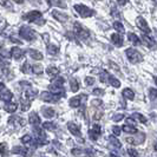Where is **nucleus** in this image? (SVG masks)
<instances>
[{
  "label": "nucleus",
  "mask_w": 157,
  "mask_h": 157,
  "mask_svg": "<svg viewBox=\"0 0 157 157\" xmlns=\"http://www.w3.org/2000/svg\"><path fill=\"white\" fill-rule=\"evenodd\" d=\"M12 1H14L17 4H23L24 2V0H12Z\"/></svg>",
  "instance_id": "obj_55"
},
{
  "label": "nucleus",
  "mask_w": 157,
  "mask_h": 157,
  "mask_svg": "<svg viewBox=\"0 0 157 157\" xmlns=\"http://www.w3.org/2000/svg\"><path fill=\"white\" fill-rule=\"evenodd\" d=\"M33 134L36 135V138L41 143L46 142V134H45V129H43V126L33 125Z\"/></svg>",
  "instance_id": "obj_7"
},
{
  "label": "nucleus",
  "mask_w": 157,
  "mask_h": 157,
  "mask_svg": "<svg viewBox=\"0 0 157 157\" xmlns=\"http://www.w3.org/2000/svg\"><path fill=\"white\" fill-rule=\"evenodd\" d=\"M46 73L47 76H50L51 78H55L59 75V70L56 67V66H48L46 69Z\"/></svg>",
  "instance_id": "obj_28"
},
{
  "label": "nucleus",
  "mask_w": 157,
  "mask_h": 157,
  "mask_svg": "<svg viewBox=\"0 0 157 157\" xmlns=\"http://www.w3.org/2000/svg\"><path fill=\"white\" fill-rule=\"evenodd\" d=\"M75 33H76V36H77L78 38H80V39H83V40L87 39V38L90 37L89 30H86L85 27H83L79 23H75Z\"/></svg>",
  "instance_id": "obj_5"
},
{
  "label": "nucleus",
  "mask_w": 157,
  "mask_h": 157,
  "mask_svg": "<svg viewBox=\"0 0 157 157\" xmlns=\"http://www.w3.org/2000/svg\"><path fill=\"white\" fill-rule=\"evenodd\" d=\"M108 76H109V73L106 72V71H103L102 73H101V82H103V83H105L106 80H108Z\"/></svg>",
  "instance_id": "obj_43"
},
{
  "label": "nucleus",
  "mask_w": 157,
  "mask_h": 157,
  "mask_svg": "<svg viewBox=\"0 0 157 157\" xmlns=\"http://www.w3.org/2000/svg\"><path fill=\"white\" fill-rule=\"evenodd\" d=\"M0 6L6 7V8H8V10H11V11H13V5L11 4L10 0H0Z\"/></svg>",
  "instance_id": "obj_36"
},
{
  "label": "nucleus",
  "mask_w": 157,
  "mask_h": 157,
  "mask_svg": "<svg viewBox=\"0 0 157 157\" xmlns=\"http://www.w3.org/2000/svg\"><path fill=\"white\" fill-rule=\"evenodd\" d=\"M46 2L50 6H56V7H66V4L64 2L63 0H46Z\"/></svg>",
  "instance_id": "obj_25"
},
{
  "label": "nucleus",
  "mask_w": 157,
  "mask_h": 157,
  "mask_svg": "<svg viewBox=\"0 0 157 157\" xmlns=\"http://www.w3.org/2000/svg\"><path fill=\"white\" fill-rule=\"evenodd\" d=\"M27 55L30 56L32 59H34V60H41L44 58V56H43V53L40 51L33 50V48H29L27 50Z\"/></svg>",
  "instance_id": "obj_20"
},
{
  "label": "nucleus",
  "mask_w": 157,
  "mask_h": 157,
  "mask_svg": "<svg viewBox=\"0 0 157 157\" xmlns=\"http://www.w3.org/2000/svg\"><path fill=\"white\" fill-rule=\"evenodd\" d=\"M29 123H30L32 126L40 125V124H41V119H40L39 115H38L37 112H31V113L29 115Z\"/></svg>",
  "instance_id": "obj_17"
},
{
  "label": "nucleus",
  "mask_w": 157,
  "mask_h": 157,
  "mask_svg": "<svg viewBox=\"0 0 157 157\" xmlns=\"http://www.w3.org/2000/svg\"><path fill=\"white\" fill-rule=\"evenodd\" d=\"M30 69H31V65L27 63V62H25V63H24V65L21 66V70H23L24 73H27Z\"/></svg>",
  "instance_id": "obj_44"
},
{
  "label": "nucleus",
  "mask_w": 157,
  "mask_h": 157,
  "mask_svg": "<svg viewBox=\"0 0 157 157\" xmlns=\"http://www.w3.org/2000/svg\"><path fill=\"white\" fill-rule=\"evenodd\" d=\"M155 83H156V85H157V77H155Z\"/></svg>",
  "instance_id": "obj_57"
},
{
  "label": "nucleus",
  "mask_w": 157,
  "mask_h": 157,
  "mask_svg": "<svg viewBox=\"0 0 157 157\" xmlns=\"http://www.w3.org/2000/svg\"><path fill=\"white\" fill-rule=\"evenodd\" d=\"M46 50H47V53L51 56H56L58 52H59V47L57 46V45H55V44H50V45H47Z\"/></svg>",
  "instance_id": "obj_30"
},
{
  "label": "nucleus",
  "mask_w": 157,
  "mask_h": 157,
  "mask_svg": "<svg viewBox=\"0 0 157 157\" xmlns=\"http://www.w3.org/2000/svg\"><path fill=\"white\" fill-rule=\"evenodd\" d=\"M10 55H11V58H13L14 60H21L25 57V51H24L23 48H20V47L14 46L11 48Z\"/></svg>",
  "instance_id": "obj_10"
},
{
  "label": "nucleus",
  "mask_w": 157,
  "mask_h": 157,
  "mask_svg": "<svg viewBox=\"0 0 157 157\" xmlns=\"http://www.w3.org/2000/svg\"><path fill=\"white\" fill-rule=\"evenodd\" d=\"M52 17L55 18L56 20H58V21H60V23H66L67 20H69V16L67 14H65L63 12H60V11H52Z\"/></svg>",
  "instance_id": "obj_14"
},
{
  "label": "nucleus",
  "mask_w": 157,
  "mask_h": 157,
  "mask_svg": "<svg viewBox=\"0 0 157 157\" xmlns=\"http://www.w3.org/2000/svg\"><path fill=\"white\" fill-rule=\"evenodd\" d=\"M122 131H124L126 134H137V129L135 125L131 124H125V125L122 126Z\"/></svg>",
  "instance_id": "obj_29"
},
{
  "label": "nucleus",
  "mask_w": 157,
  "mask_h": 157,
  "mask_svg": "<svg viewBox=\"0 0 157 157\" xmlns=\"http://www.w3.org/2000/svg\"><path fill=\"white\" fill-rule=\"evenodd\" d=\"M4 109L6 112L8 113H14L17 110H18V104L16 103H12V102H8L5 104V106H4Z\"/></svg>",
  "instance_id": "obj_21"
},
{
  "label": "nucleus",
  "mask_w": 157,
  "mask_h": 157,
  "mask_svg": "<svg viewBox=\"0 0 157 157\" xmlns=\"http://www.w3.org/2000/svg\"><path fill=\"white\" fill-rule=\"evenodd\" d=\"M126 1H128V0H117V2L121 5V6H124V5L126 4Z\"/></svg>",
  "instance_id": "obj_51"
},
{
  "label": "nucleus",
  "mask_w": 157,
  "mask_h": 157,
  "mask_svg": "<svg viewBox=\"0 0 157 157\" xmlns=\"http://www.w3.org/2000/svg\"><path fill=\"white\" fill-rule=\"evenodd\" d=\"M136 25H137V27H138L143 33H145V34H149L150 31H151L149 29V26H148V24H147V21H145V19L142 18V17H137V18H136Z\"/></svg>",
  "instance_id": "obj_11"
},
{
  "label": "nucleus",
  "mask_w": 157,
  "mask_h": 157,
  "mask_svg": "<svg viewBox=\"0 0 157 157\" xmlns=\"http://www.w3.org/2000/svg\"><path fill=\"white\" fill-rule=\"evenodd\" d=\"M102 104V101L101 99H96V101H92V105H101Z\"/></svg>",
  "instance_id": "obj_50"
},
{
  "label": "nucleus",
  "mask_w": 157,
  "mask_h": 157,
  "mask_svg": "<svg viewBox=\"0 0 157 157\" xmlns=\"http://www.w3.org/2000/svg\"><path fill=\"white\" fill-rule=\"evenodd\" d=\"M112 132H113L115 136H119L121 132H122V128H121V126H117V125L112 126Z\"/></svg>",
  "instance_id": "obj_40"
},
{
  "label": "nucleus",
  "mask_w": 157,
  "mask_h": 157,
  "mask_svg": "<svg viewBox=\"0 0 157 157\" xmlns=\"http://www.w3.org/2000/svg\"><path fill=\"white\" fill-rule=\"evenodd\" d=\"M111 14H112V16L115 17V18H117V19H119V18H121V14H119V12H116V8H112V10H111Z\"/></svg>",
  "instance_id": "obj_48"
},
{
  "label": "nucleus",
  "mask_w": 157,
  "mask_h": 157,
  "mask_svg": "<svg viewBox=\"0 0 157 157\" xmlns=\"http://www.w3.org/2000/svg\"><path fill=\"white\" fill-rule=\"evenodd\" d=\"M0 23H1V18H0Z\"/></svg>",
  "instance_id": "obj_59"
},
{
  "label": "nucleus",
  "mask_w": 157,
  "mask_h": 157,
  "mask_svg": "<svg viewBox=\"0 0 157 157\" xmlns=\"http://www.w3.org/2000/svg\"><path fill=\"white\" fill-rule=\"evenodd\" d=\"M12 98H13V94H12V91H10L7 89H4L0 92V101H2V102H12Z\"/></svg>",
  "instance_id": "obj_15"
},
{
  "label": "nucleus",
  "mask_w": 157,
  "mask_h": 157,
  "mask_svg": "<svg viewBox=\"0 0 157 157\" xmlns=\"http://www.w3.org/2000/svg\"><path fill=\"white\" fill-rule=\"evenodd\" d=\"M98 1H99V0H98Z\"/></svg>",
  "instance_id": "obj_61"
},
{
  "label": "nucleus",
  "mask_w": 157,
  "mask_h": 157,
  "mask_svg": "<svg viewBox=\"0 0 157 157\" xmlns=\"http://www.w3.org/2000/svg\"><path fill=\"white\" fill-rule=\"evenodd\" d=\"M110 157H121V156H119V155H117V154H115V152H111Z\"/></svg>",
  "instance_id": "obj_54"
},
{
  "label": "nucleus",
  "mask_w": 157,
  "mask_h": 157,
  "mask_svg": "<svg viewBox=\"0 0 157 157\" xmlns=\"http://www.w3.org/2000/svg\"><path fill=\"white\" fill-rule=\"evenodd\" d=\"M128 38H129V40L134 44V45H136V46H138V45H141L142 41L141 39L138 38V36H136L135 33H132V32H130V33H128Z\"/></svg>",
  "instance_id": "obj_26"
},
{
  "label": "nucleus",
  "mask_w": 157,
  "mask_h": 157,
  "mask_svg": "<svg viewBox=\"0 0 157 157\" xmlns=\"http://www.w3.org/2000/svg\"><path fill=\"white\" fill-rule=\"evenodd\" d=\"M31 71L34 75H41V73L44 72V67H43V65H40V64H34V65L31 66Z\"/></svg>",
  "instance_id": "obj_33"
},
{
  "label": "nucleus",
  "mask_w": 157,
  "mask_h": 157,
  "mask_svg": "<svg viewBox=\"0 0 157 157\" xmlns=\"http://www.w3.org/2000/svg\"><path fill=\"white\" fill-rule=\"evenodd\" d=\"M122 94H123V97L125 98V99H129V101H134L135 98V92L131 90V89H129V87H125L123 91H122Z\"/></svg>",
  "instance_id": "obj_22"
},
{
  "label": "nucleus",
  "mask_w": 157,
  "mask_h": 157,
  "mask_svg": "<svg viewBox=\"0 0 157 157\" xmlns=\"http://www.w3.org/2000/svg\"><path fill=\"white\" fill-rule=\"evenodd\" d=\"M113 29L118 32V33H125V30H124V26L119 21H115L113 23Z\"/></svg>",
  "instance_id": "obj_35"
},
{
  "label": "nucleus",
  "mask_w": 157,
  "mask_h": 157,
  "mask_svg": "<svg viewBox=\"0 0 157 157\" xmlns=\"http://www.w3.org/2000/svg\"><path fill=\"white\" fill-rule=\"evenodd\" d=\"M80 103H82V97L80 96H75L69 101V105L71 108H78L80 105Z\"/></svg>",
  "instance_id": "obj_24"
},
{
  "label": "nucleus",
  "mask_w": 157,
  "mask_h": 157,
  "mask_svg": "<svg viewBox=\"0 0 157 157\" xmlns=\"http://www.w3.org/2000/svg\"><path fill=\"white\" fill-rule=\"evenodd\" d=\"M70 89L72 92H77L79 90V82L76 78L70 79Z\"/></svg>",
  "instance_id": "obj_32"
},
{
  "label": "nucleus",
  "mask_w": 157,
  "mask_h": 157,
  "mask_svg": "<svg viewBox=\"0 0 157 157\" xmlns=\"http://www.w3.org/2000/svg\"><path fill=\"white\" fill-rule=\"evenodd\" d=\"M75 11L78 13L79 16L82 18H89V17H92L94 16V11L91 10L90 7H87L85 5H82V4H77L75 5Z\"/></svg>",
  "instance_id": "obj_4"
},
{
  "label": "nucleus",
  "mask_w": 157,
  "mask_h": 157,
  "mask_svg": "<svg viewBox=\"0 0 157 157\" xmlns=\"http://www.w3.org/2000/svg\"><path fill=\"white\" fill-rule=\"evenodd\" d=\"M41 115L47 119H51V118L55 117L56 111L52 108H48V106H43L41 108Z\"/></svg>",
  "instance_id": "obj_19"
},
{
  "label": "nucleus",
  "mask_w": 157,
  "mask_h": 157,
  "mask_svg": "<svg viewBox=\"0 0 157 157\" xmlns=\"http://www.w3.org/2000/svg\"><path fill=\"white\" fill-rule=\"evenodd\" d=\"M101 132H102V129H101V125L99 124H94V126H92V129L89 131V135H90V138L91 140H94V141H96L97 138H98V136L101 135Z\"/></svg>",
  "instance_id": "obj_16"
},
{
  "label": "nucleus",
  "mask_w": 157,
  "mask_h": 157,
  "mask_svg": "<svg viewBox=\"0 0 157 157\" xmlns=\"http://www.w3.org/2000/svg\"><path fill=\"white\" fill-rule=\"evenodd\" d=\"M109 142H110L111 145H113L115 148H117V149H121L122 148V143L118 141V138L115 136V135H111V136H109Z\"/></svg>",
  "instance_id": "obj_27"
},
{
  "label": "nucleus",
  "mask_w": 157,
  "mask_h": 157,
  "mask_svg": "<svg viewBox=\"0 0 157 157\" xmlns=\"http://www.w3.org/2000/svg\"><path fill=\"white\" fill-rule=\"evenodd\" d=\"M24 19L27 20L29 23H34L38 24V25H43L45 23V20L43 19V16H41V12L40 11H30L27 12L25 16H24Z\"/></svg>",
  "instance_id": "obj_1"
},
{
  "label": "nucleus",
  "mask_w": 157,
  "mask_h": 157,
  "mask_svg": "<svg viewBox=\"0 0 157 157\" xmlns=\"http://www.w3.org/2000/svg\"><path fill=\"white\" fill-rule=\"evenodd\" d=\"M40 98H41V101H44V102L46 103H57L59 101L60 97L56 96V94H53L50 91H44V92L40 94Z\"/></svg>",
  "instance_id": "obj_8"
},
{
  "label": "nucleus",
  "mask_w": 157,
  "mask_h": 157,
  "mask_svg": "<svg viewBox=\"0 0 157 157\" xmlns=\"http://www.w3.org/2000/svg\"><path fill=\"white\" fill-rule=\"evenodd\" d=\"M109 84H110L111 86L116 87V89H118V87L121 86V82H119V79H117L115 76H112V75H109L108 76V80H106Z\"/></svg>",
  "instance_id": "obj_23"
},
{
  "label": "nucleus",
  "mask_w": 157,
  "mask_h": 157,
  "mask_svg": "<svg viewBox=\"0 0 157 157\" xmlns=\"http://www.w3.org/2000/svg\"><path fill=\"white\" fill-rule=\"evenodd\" d=\"M0 32H1V30H0Z\"/></svg>",
  "instance_id": "obj_60"
},
{
  "label": "nucleus",
  "mask_w": 157,
  "mask_h": 157,
  "mask_svg": "<svg viewBox=\"0 0 157 157\" xmlns=\"http://www.w3.org/2000/svg\"><path fill=\"white\" fill-rule=\"evenodd\" d=\"M48 91H50V92H52L53 94H56V96H59V97H60V96H64V94H65L63 84L55 83V82L48 86Z\"/></svg>",
  "instance_id": "obj_9"
},
{
  "label": "nucleus",
  "mask_w": 157,
  "mask_h": 157,
  "mask_svg": "<svg viewBox=\"0 0 157 157\" xmlns=\"http://www.w3.org/2000/svg\"><path fill=\"white\" fill-rule=\"evenodd\" d=\"M67 129H69V131H70L73 136H76V137H80V136H82L80 128H79V125H77L76 123L69 122V123H67Z\"/></svg>",
  "instance_id": "obj_13"
},
{
  "label": "nucleus",
  "mask_w": 157,
  "mask_h": 157,
  "mask_svg": "<svg viewBox=\"0 0 157 157\" xmlns=\"http://www.w3.org/2000/svg\"><path fill=\"white\" fill-rule=\"evenodd\" d=\"M154 2H155V4L157 5V0H154Z\"/></svg>",
  "instance_id": "obj_58"
},
{
  "label": "nucleus",
  "mask_w": 157,
  "mask_h": 157,
  "mask_svg": "<svg viewBox=\"0 0 157 157\" xmlns=\"http://www.w3.org/2000/svg\"><path fill=\"white\" fill-rule=\"evenodd\" d=\"M149 97H150V101H151V102L157 103V89L150 87L149 89Z\"/></svg>",
  "instance_id": "obj_34"
},
{
  "label": "nucleus",
  "mask_w": 157,
  "mask_h": 157,
  "mask_svg": "<svg viewBox=\"0 0 157 157\" xmlns=\"http://www.w3.org/2000/svg\"><path fill=\"white\" fill-rule=\"evenodd\" d=\"M125 55H126V58L129 59V62L131 64H138L141 63V62H143V56L137 50L132 48V47L126 48Z\"/></svg>",
  "instance_id": "obj_3"
},
{
  "label": "nucleus",
  "mask_w": 157,
  "mask_h": 157,
  "mask_svg": "<svg viewBox=\"0 0 157 157\" xmlns=\"http://www.w3.org/2000/svg\"><path fill=\"white\" fill-rule=\"evenodd\" d=\"M154 149L156 150L157 151V140H156V142H155V145H154Z\"/></svg>",
  "instance_id": "obj_56"
},
{
  "label": "nucleus",
  "mask_w": 157,
  "mask_h": 157,
  "mask_svg": "<svg viewBox=\"0 0 157 157\" xmlns=\"http://www.w3.org/2000/svg\"><path fill=\"white\" fill-rule=\"evenodd\" d=\"M142 40H143V43L149 47V48H151V50H156L157 48V43L155 41V39H152L148 34L143 33V34H142Z\"/></svg>",
  "instance_id": "obj_12"
},
{
  "label": "nucleus",
  "mask_w": 157,
  "mask_h": 157,
  "mask_svg": "<svg viewBox=\"0 0 157 157\" xmlns=\"http://www.w3.org/2000/svg\"><path fill=\"white\" fill-rule=\"evenodd\" d=\"M4 89H6V87H5V84H4L2 82H0V92H1Z\"/></svg>",
  "instance_id": "obj_52"
},
{
  "label": "nucleus",
  "mask_w": 157,
  "mask_h": 157,
  "mask_svg": "<svg viewBox=\"0 0 157 157\" xmlns=\"http://www.w3.org/2000/svg\"><path fill=\"white\" fill-rule=\"evenodd\" d=\"M0 56H1L2 58H10V57H11V55H10V51L5 50V48L0 50Z\"/></svg>",
  "instance_id": "obj_42"
},
{
  "label": "nucleus",
  "mask_w": 157,
  "mask_h": 157,
  "mask_svg": "<svg viewBox=\"0 0 157 157\" xmlns=\"http://www.w3.org/2000/svg\"><path fill=\"white\" fill-rule=\"evenodd\" d=\"M128 154L130 155L131 157H137L138 156V152H137V150L132 149V148H129L128 149Z\"/></svg>",
  "instance_id": "obj_45"
},
{
  "label": "nucleus",
  "mask_w": 157,
  "mask_h": 157,
  "mask_svg": "<svg viewBox=\"0 0 157 157\" xmlns=\"http://www.w3.org/2000/svg\"><path fill=\"white\" fill-rule=\"evenodd\" d=\"M85 84H86L87 86H90V85H94V79L92 77H86L85 78Z\"/></svg>",
  "instance_id": "obj_46"
},
{
  "label": "nucleus",
  "mask_w": 157,
  "mask_h": 157,
  "mask_svg": "<svg viewBox=\"0 0 157 157\" xmlns=\"http://www.w3.org/2000/svg\"><path fill=\"white\" fill-rule=\"evenodd\" d=\"M43 38H44L45 41H48V34H47V33H44V34H43Z\"/></svg>",
  "instance_id": "obj_53"
},
{
  "label": "nucleus",
  "mask_w": 157,
  "mask_h": 157,
  "mask_svg": "<svg viewBox=\"0 0 157 157\" xmlns=\"http://www.w3.org/2000/svg\"><path fill=\"white\" fill-rule=\"evenodd\" d=\"M6 152H7V145H6V143H0V154L2 156H5Z\"/></svg>",
  "instance_id": "obj_38"
},
{
  "label": "nucleus",
  "mask_w": 157,
  "mask_h": 157,
  "mask_svg": "<svg viewBox=\"0 0 157 157\" xmlns=\"http://www.w3.org/2000/svg\"><path fill=\"white\" fill-rule=\"evenodd\" d=\"M111 41H112V44H113L115 46H117V47H122L123 44H124L123 37H122L121 34H118V33H113V34L111 36Z\"/></svg>",
  "instance_id": "obj_18"
},
{
  "label": "nucleus",
  "mask_w": 157,
  "mask_h": 157,
  "mask_svg": "<svg viewBox=\"0 0 157 157\" xmlns=\"http://www.w3.org/2000/svg\"><path fill=\"white\" fill-rule=\"evenodd\" d=\"M29 2L32 4L33 6H40L41 5V1L40 0H29Z\"/></svg>",
  "instance_id": "obj_47"
},
{
  "label": "nucleus",
  "mask_w": 157,
  "mask_h": 157,
  "mask_svg": "<svg viewBox=\"0 0 157 157\" xmlns=\"http://www.w3.org/2000/svg\"><path fill=\"white\" fill-rule=\"evenodd\" d=\"M43 129H45V130H55L56 125L51 122H45V123H43Z\"/></svg>",
  "instance_id": "obj_37"
},
{
  "label": "nucleus",
  "mask_w": 157,
  "mask_h": 157,
  "mask_svg": "<svg viewBox=\"0 0 157 157\" xmlns=\"http://www.w3.org/2000/svg\"><path fill=\"white\" fill-rule=\"evenodd\" d=\"M71 152H72L73 155H77V156H79V155L82 154V151H80L79 149H72V151H71Z\"/></svg>",
  "instance_id": "obj_49"
},
{
  "label": "nucleus",
  "mask_w": 157,
  "mask_h": 157,
  "mask_svg": "<svg viewBox=\"0 0 157 157\" xmlns=\"http://www.w3.org/2000/svg\"><path fill=\"white\" fill-rule=\"evenodd\" d=\"M131 118L134 119V121H137V122H141V123H147V117H144L142 113L140 112H134L132 115H131Z\"/></svg>",
  "instance_id": "obj_31"
},
{
  "label": "nucleus",
  "mask_w": 157,
  "mask_h": 157,
  "mask_svg": "<svg viewBox=\"0 0 157 157\" xmlns=\"http://www.w3.org/2000/svg\"><path fill=\"white\" fill-rule=\"evenodd\" d=\"M122 119H124V115H123V113H117V115H115V116L112 117V121H113V122H121Z\"/></svg>",
  "instance_id": "obj_41"
},
{
  "label": "nucleus",
  "mask_w": 157,
  "mask_h": 157,
  "mask_svg": "<svg viewBox=\"0 0 157 157\" xmlns=\"http://www.w3.org/2000/svg\"><path fill=\"white\" fill-rule=\"evenodd\" d=\"M8 76H10V64L4 58H0V78H8Z\"/></svg>",
  "instance_id": "obj_6"
},
{
  "label": "nucleus",
  "mask_w": 157,
  "mask_h": 157,
  "mask_svg": "<svg viewBox=\"0 0 157 157\" xmlns=\"http://www.w3.org/2000/svg\"><path fill=\"white\" fill-rule=\"evenodd\" d=\"M92 94H94V96H98V97H101V96H103V94H105V91H104L103 89H101V87H97V89H94Z\"/></svg>",
  "instance_id": "obj_39"
},
{
  "label": "nucleus",
  "mask_w": 157,
  "mask_h": 157,
  "mask_svg": "<svg viewBox=\"0 0 157 157\" xmlns=\"http://www.w3.org/2000/svg\"><path fill=\"white\" fill-rule=\"evenodd\" d=\"M19 36L25 39L26 41H33V40L37 38V33L34 30H32L31 27H29V26H20L19 27Z\"/></svg>",
  "instance_id": "obj_2"
}]
</instances>
